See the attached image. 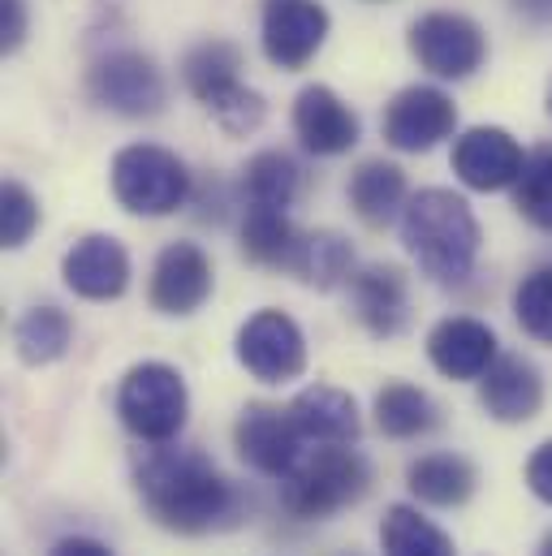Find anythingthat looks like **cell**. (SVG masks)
I'll return each instance as SVG.
<instances>
[{"label": "cell", "mask_w": 552, "mask_h": 556, "mask_svg": "<svg viewBox=\"0 0 552 556\" xmlns=\"http://www.w3.org/2000/svg\"><path fill=\"white\" fill-rule=\"evenodd\" d=\"M61 277L87 302H117L130 289V255L113 233H87L65 251Z\"/></svg>", "instance_id": "15"}, {"label": "cell", "mask_w": 552, "mask_h": 556, "mask_svg": "<svg viewBox=\"0 0 552 556\" xmlns=\"http://www.w3.org/2000/svg\"><path fill=\"white\" fill-rule=\"evenodd\" d=\"M87 91H91V100L100 109H109L117 117H130V122L164 113V100H168L164 74L138 48H113V52H104L91 65V74H87Z\"/></svg>", "instance_id": "7"}, {"label": "cell", "mask_w": 552, "mask_h": 556, "mask_svg": "<svg viewBox=\"0 0 552 556\" xmlns=\"http://www.w3.org/2000/svg\"><path fill=\"white\" fill-rule=\"evenodd\" d=\"M212 285H216V273H212V260L203 247L168 242L151 264L147 298L160 315H195L212 298Z\"/></svg>", "instance_id": "13"}, {"label": "cell", "mask_w": 552, "mask_h": 556, "mask_svg": "<svg viewBox=\"0 0 552 556\" xmlns=\"http://www.w3.org/2000/svg\"><path fill=\"white\" fill-rule=\"evenodd\" d=\"M523 164H527V151L501 126H475L453 142V173L466 190H479V194L518 186Z\"/></svg>", "instance_id": "14"}, {"label": "cell", "mask_w": 552, "mask_h": 556, "mask_svg": "<svg viewBox=\"0 0 552 556\" xmlns=\"http://www.w3.org/2000/svg\"><path fill=\"white\" fill-rule=\"evenodd\" d=\"M411 56L431 78L462 83L484 65L488 39L475 17L436 9V13H423L418 22H411Z\"/></svg>", "instance_id": "8"}, {"label": "cell", "mask_w": 552, "mask_h": 556, "mask_svg": "<svg viewBox=\"0 0 552 556\" xmlns=\"http://www.w3.org/2000/svg\"><path fill=\"white\" fill-rule=\"evenodd\" d=\"M26 26H30L26 0H0V52H17L26 39Z\"/></svg>", "instance_id": "32"}, {"label": "cell", "mask_w": 552, "mask_h": 556, "mask_svg": "<svg viewBox=\"0 0 552 556\" xmlns=\"http://www.w3.org/2000/svg\"><path fill=\"white\" fill-rule=\"evenodd\" d=\"M514 319H518V328L531 341L552 345V264L531 268L527 277L518 280V289H514Z\"/></svg>", "instance_id": "30"}, {"label": "cell", "mask_w": 552, "mask_h": 556, "mask_svg": "<svg viewBox=\"0 0 552 556\" xmlns=\"http://www.w3.org/2000/svg\"><path fill=\"white\" fill-rule=\"evenodd\" d=\"M35 229H39V199L22 181H4L0 186V247L17 251L30 242Z\"/></svg>", "instance_id": "31"}, {"label": "cell", "mask_w": 552, "mask_h": 556, "mask_svg": "<svg viewBox=\"0 0 552 556\" xmlns=\"http://www.w3.org/2000/svg\"><path fill=\"white\" fill-rule=\"evenodd\" d=\"M298 186H302V168L285 151H260L247 164V173H242V199H247V207L289 212V203L298 199Z\"/></svg>", "instance_id": "28"}, {"label": "cell", "mask_w": 552, "mask_h": 556, "mask_svg": "<svg viewBox=\"0 0 552 556\" xmlns=\"http://www.w3.org/2000/svg\"><path fill=\"white\" fill-rule=\"evenodd\" d=\"M289 273L302 280V285L328 293V289H337V285H350V277H354V251H350V242H346L341 233L315 229V233H302Z\"/></svg>", "instance_id": "24"}, {"label": "cell", "mask_w": 552, "mask_h": 556, "mask_svg": "<svg viewBox=\"0 0 552 556\" xmlns=\"http://www.w3.org/2000/svg\"><path fill=\"white\" fill-rule=\"evenodd\" d=\"M289 415L298 422L306 444H354L363 431L359 406L346 389L333 384H311L289 402Z\"/></svg>", "instance_id": "20"}, {"label": "cell", "mask_w": 552, "mask_h": 556, "mask_svg": "<svg viewBox=\"0 0 552 556\" xmlns=\"http://www.w3.org/2000/svg\"><path fill=\"white\" fill-rule=\"evenodd\" d=\"M48 556H117V553H113L109 544L91 540V535H65V540L52 544V553Z\"/></svg>", "instance_id": "34"}, {"label": "cell", "mask_w": 552, "mask_h": 556, "mask_svg": "<svg viewBox=\"0 0 552 556\" xmlns=\"http://www.w3.org/2000/svg\"><path fill=\"white\" fill-rule=\"evenodd\" d=\"M453 126H457L453 100H449L440 87H423V83L402 87V91L389 100L385 122H380L385 142H389L393 151H406V155L431 151L436 142H444L453 135Z\"/></svg>", "instance_id": "11"}, {"label": "cell", "mask_w": 552, "mask_h": 556, "mask_svg": "<svg viewBox=\"0 0 552 556\" xmlns=\"http://www.w3.org/2000/svg\"><path fill=\"white\" fill-rule=\"evenodd\" d=\"M234 448H238V457L251 470H260L268 479H285L302 462L306 440H302L298 422L289 415V406L280 410V406L255 402V406H247L238 415V422H234Z\"/></svg>", "instance_id": "10"}, {"label": "cell", "mask_w": 552, "mask_h": 556, "mask_svg": "<svg viewBox=\"0 0 552 556\" xmlns=\"http://www.w3.org/2000/svg\"><path fill=\"white\" fill-rule=\"evenodd\" d=\"M475 466L462 453H423L406 466V488L414 501L431 509H457L475 496Z\"/></svg>", "instance_id": "22"}, {"label": "cell", "mask_w": 552, "mask_h": 556, "mask_svg": "<svg viewBox=\"0 0 552 556\" xmlns=\"http://www.w3.org/2000/svg\"><path fill=\"white\" fill-rule=\"evenodd\" d=\"M510 9L531 26H552V0H510Z\"/></svg>", "instance_id": "35"}, {"label": "cell", "mask_w": 552, "mask_h": 556, "mask_svg": "<svg viewBox=\"0 0 552 556\" xmlns=\"http://www.w3.org/2000/svg\"><path fill=\"white\" fill-rule=\"evenodd\" d=\"M479 402L497 422H531L544 410V376L523 354H501L479 380Z\"/></svg>", "instance_id": "19"}, {"label": "cell", "mask_w": 552, "mask_h": 556, "mask_svg": "<svg viewBox=\"0 0 552 556\" xmlns=\"http://www.w3.org/2000/svg\"><path fill=\"white\" fill-rule=\"evenodd\" d=\"M380 548L385 556H457L453 540L423 518L414 505H389L380 522Z\"/></svg>", "instance_id": "26"}, {"label": "cell", "mask_w": 552, "mask_h": 556, "mask_svg": "<svg viewBox=\"0 0 552 556\" xmlns=\"http://www.w3.org/2000/svg\"><path fill=\"white\" fill-rule=\"evenodd\" d=\"M328 9L319 0H264V56L276 70H302L328 39Z\"/></svg>", "instance_id": "12"}, {"label": "cell", "mask_w": 552, "mask_h": 556, "mask_svg": "<svg viewBox=\"0 0 552 556\" xmlns=\"http://www.w3.org/2000/svg\"><path fill=\"white\" fill-rule=\"evenodd\" d=\"M514 207L536 225L552 233V142L549 147H536L523 164V177L514 186Z\"/></svg>", "instance_id": "29"}, {"label": "cell", "mask_w": 552, "mask_h": 556, "mask_svg": "<svg viewBox=\"0 0 552 556\" xmlns=\"http://www.w3.org/2000/svg\"><path fill=\"white\" fill-rule=\"evenodd\" d=\"M402 242L427 280L462 285L479 264L484 229L462 194L427 186V190L411 194V203L402 212Z\"/></svg>", "instance_id": "2"}, {"label": "cell", "mask_w": 552, "mask_h": 556, "mask_svg": "<svg viewBox=\"0 0 552 556\" xmlns=\"http://www.w3.org/2000/svg\"><path fill=\"white\" fill-rule=\"evenodd\" d=\"M411 194H406V173L393 160H363L350 173V207L359 212L363 225L385 229L406 212Z\"/></svg>", "instance_id": "21"}, {"label": "cell", "mask_w": 552, "mask_h": 556, "mask_svg": "<svg viewBox=\"0 0 552 556\" xmlns=\"http://www.w3.org/2000/svg\"><path fill=\"white\" fill-rule=\"evenodd\" d=\"M238 70H242V52H238L229 39H208V43H199V48L186 52V61H181V83H186V91L212 113V122H216L225 135L247 139L251 130H260L268 104H264L260 91H251V87L238 78Z\"/></svg>", "instance_id": "4"}, {"label": "cell", "mask_w": 552, "mask_h": 556, "mask_svg": "<svg viewBox=\"0 0 552 556\" xmlns=\"http://www.w3.org/2000/svg\"><path fill=\"white\" fill-rule=\"evenodd\" d=\"M536 556H552V531L544 535V544H540V553H536Z\"/></svg>", "instance_id": "36"}, {"label": "cell", "mask_w": 552, "mask_h": 556, "mask_svg": "<svg viewBox=\"0 0 552 556\" xmlns=\"http://www.w3.org/2000/svg\"><path fill=\"white\" fill-rule=\"evenodd\" d=\"M350 302L359 324L389 341L411 324V280L398 264H367L363 273L350 277Z\"/></svg>", "instance_id": "18"}, {"label": "cell", "mask_w": 552, "mask_h": 556, "mask_svg": "<svg viewBox=\"0 0 552 556\" xmlns=\"http://www.w3.org/2000/svg\"><path fill=\"white\" fill-rule=\"evenodd\" d=\"M135 492L151 522L173 535H212L242 518V496L212 457L173 440L135 453Z\"/></svg>", "instance_id": "1"}, {"label": "cell", "mask_w": 552, "mask_h": 556, "mask_svg": "<svg viewBox=\"0 0 552 556\" xmlns=\"http://www.w3.org/2000/svg\"><path fill=\"white\" fill-rule=\"evenodd\" d=\"M436 422H440L436 402H431L423 389H414V384L393 380V384H385V389L376 393V427H380L389 440H418V435H427Z\"/></svg>", "instance_id": "27"}, {"label": "cell", "mask_w": 552, "mask_h": 556, "mask_svg": "<svg viewBox=\"0 0 552 556\" xmlns=\"http://www.w3.org/2000/svg\"><path fill=\"white\" fill-rule=\"evenodd\" d=\"M372 488V466L350 444H315L280 479V509L298 522H324L359 505Z\"/></svg>", "instance_id": "3"}, {"label": "cell", "mask_w": 552, "mask_h": 556, "mask_svg": "<svg viewBox=\"0 0 552 556\" xmlns=\"http://www.w3.org/2000/svg\"><path fill=\"white\" fill-rule=\"evenodd\" d=\"M549 113H552V87H549Z\"/></svg>", "instance_id": "37"}, {"label": "cell", "mask_w": 552, "mask_h": 556, "mask_svg": "<svg viewBox=\"0 0 552 556\" xmlns=\"http://www.w3.org/2000/svg\"><path fill=\"white\" fill-rule=\"evenodd\" d=\"M298 225L289 220V212H276V207H247L242 216V255L260 268H276V273H289L293 268V255H298Z\"/></svg>", "instance_id": "23"}, {"label": "cell", "mask_w": 552, "mask_h": 556, "mask_svg": "<svg viewBox=\"0 0 552 556\" xmlns=\"http://www.w3.org/2000/svg\"><path fill=\"white\" fill-rule=\"evenodd\" d=\"M234 354H238V363H242L260 384H285V380H298V376L306 371V337H302V328H298L285 311H276V306L255 311V315L238 328Z\"/></svg>", "instance_id": "9"}, {"label": "cell", "mask_w": 552, "mask_h": 556, "mask_svg": "<svg viewBox=\"0 0 552 556\" xmlns=\"http://www.w3.org/2000/svg\"><path fill=\"white\" fill-rule=\"evenodd\" d=\"M527 488L536 501L552 505V440H544L531 457H527Z\"/></svg>", "instance_id": "33"}, {"label": "cell", "mask_w": 552, "mask_h": 556, "mask_svg": "<svg viewBox=\"0 0 552 556\" xmlns=\"http://www.w3.org/2000/svg\"><path fill=\"white\" fill-rule=\"evenodd\" d=\"M113 199L135 216H173L190 199V173L177 160V151L155 142H130L113 155L109 168Z\"/></svg>", "instance_id": "6"}, {"label": "cell", "mask_w": 552, "mask_h": 556, "mask_svg": "<svg viewBox=\"0 0 552 556\" xmlns=\"http://www.w3.org/2000/svg\"><path fill=\"white\" fill-rule=\"evenodd\" d=\"M293 135L311 155H346L359 142V113L324 83H311L293 100Z\"/></svg>", "instance_id": "17"}, {"label": "cell", "mask_w": 552, "mask_h": 556, "mask_svg": "<svg viewBox=\"0 0 552 556\" xmlns=\"http://www.w3.org/2000/svg\"><path fill=\"white\" fill-rule=\"evenodd\" d=\"M190 415V389H186V376L168 363H135L126 376H122V389H117V418L122 427L142 440V444H168L181 435Z\"/></svg>", "instance_id": "5"}, {"label": "cell", "mask_w": 552, "mask_h": 556, "mask_svg": "<svg viewBox=\"0 0 552 556\" xmlns=\"http://www.w3.org/2000/svg\"><path fill=\"white\" fill-rule=\"evenodd\" d=\"M427 358L444 380H484L497 354V332L475 315H449L427 332Z\"/></svg>", "instance_id": "16"}, {"label": "cell", "mask_w": 552, "mask_h": 556, "mask_svg": "<svg viewBox=\"0 0 552 556\" xmlns=\"http://www.w3.org/2000/svg\"><path fill=\"white\" fill-rule=\"evenodd\" d=\"M74 341V324L61 306H30L17 324H13V350L26 367H48L61 363L70 354Z\"/></svg>", "instance_id": "25"}]
</instances>
